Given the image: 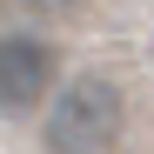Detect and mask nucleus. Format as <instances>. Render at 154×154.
Segmentation results:
<instances>
[{
	"instance_id": "nucleus-2",
	"label": "nucleus",
	"mask_w": 154,
	"mask_h": 154,
	"mask_svg": "<svg viewBox=\"0 0 154 154\" xmlns=\"http://www.w3.org/2000/svg\"><path fill=\"white\" fill-rule=\"evenodd\" d=\"M54 94V47L40 34H0V114H27Z\"/></svg>"
},
{
	"instance_id": "nucleus-1",
	"label": "nucleus",
	"mask_w": 154,
	"mask_h": 154,
	"mask_svg": "<svg viewBox=\"0 0 154 154\" xmlns=\"http://www.w3.org/2000/svg\"><path fill=\"white\" fill-rule=\"evenodd\" d=\"M121 121H127V100L107 74H74L67 87L47 94L40 141L47 154H107L121 141Z\"/></svg>"
}]
</instances>
